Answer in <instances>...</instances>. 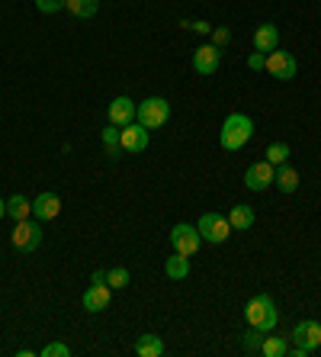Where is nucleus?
Wrapping results in <instances>:
<instances>
[{
  "label": "nucleus",
  "instance_id": "1",
  "mask_svg": "<svg viewBox=\"0 0 321 357\" xmlns=\"http://www.w3.org/2000/svg\"><path fill=\"white\" fill-rule=\"evenodd\" d=\"M244 319H248L251 329L257 331H273L276 322H280V312H276V302L266 296V293H257V296H251L248 306H244Z\"/></svg>",
  "mask_w": 321,
  "mask_h": 357
},
{
  "label": "nucleus",
  "instance_id": "2",
  "mask_svg": "<svg viewBox=\"0 0 321 357\" xmlns=\"http://www.w3.org/2000/svg\"><path fill=\"white\" fill-rule=\"evenodd\" d=\"M251 135H254V122H251V116L244 113H231L228 119L222 122V132H219V142L225 151H238L244 148L251 142Z\"/></svg>",
  "mask_w": 321,
  "mask_h": 357
},
{
  "label": "nucleus",
  "instance_id": "3",
  "mask_svg": "<svg viewBox=\"0 0 321 357\" xmlns=\"http://www.w3.org/2000/svg\"><path fill=\"white\" fill-rule=\"evenodd\" d=\"M167 119H171V104L164 97H148L135 110V122H142L145 129H161Z\"/></svg>",
  "mask_w": 321,
  "mask_h": 357
},
{
  "label": "nucleus",
  "instance_id": "4",
  "mask_svg": "<svg viewBox=\"0 0 321 357\" xmlns=\"http://www.w3.org/2000/svg\"><path fill=\"white\" fill-rule=\"evenodd\" d=\"M196 229H200V238L209 244H222L228 242V235L235 232L228 222V216H219V213H206V216L196 222Z\"/></svg>",
  "mask_w": 321,
  "mask_h": 357
},
{
  "label": "nucleus",
  "instance_id": "5",
  "mask_svg": "<svg viewBox=\"0 0 321 357\" xmlns=\"http://www.w3.org/2000/svg\"><path fill=\"white\" fill-rule=\"evenodd\" d=\"M10 242H13V248H17L19 254H32L42 244V229L36 226V222H29V219H19L17 229L10 232Z\"/></svg>",
  "mask_w": 321,
  "mask_h": 357
},
{
  "label": "nucleus",
  "instance_id": "6",
  "mask_svg": "<svg viewBox=\"0 0 321 357\" xmlns=\"http://www.w3.org/2000/svg\"><path fill=\"white\" fill-rule=\"evenodd\" d=\"M171 244H174L177 254H186V258H193V254L200 251V229L196 226H186V222H177L174 229H171Z\"/></svg>",
  "mask_w": 321,
  "mask_h": 357
},
{
  "label": "nucleus",
  "instance_id": "7",
  "mask_svg": "<svg viewBox=\"0 0 321 357\" xmlns=\"http://www.w3.org/2000/svg\"><path fill=\"white\" fill-rule=\"evenodd\" d=\"M293 345L295 348H302L305 354H312L315 348H321V322H315V319H302L299 325L293 329Z\"/></svg>",
  "mask_w": 321,
  "mask_h": 357
},
{
  "label": "nucleus",
  "instance_id": "8",
  "mask_svg": "<svg viewBox=\"0 0 321 357\" xmlns=\"http://www.w3.org/2000/svg\"><path fill=\"white\" fill-rule=\"evenodd\" d=\"M273 177H276V168L270 161H254L248 171H244V187L254 190V193H264L266 187H273Z\"/></svg>",
  "mask_w": 321,
  "mask_h": 357
},
{
  "label": "nucleus",
  "instance_id": "9",
  "mask_svg": "<svg viewBox=\"0 0 321 357\" xmlns=\"http://www.w3.org/2000/svg\"><path fill=\"white\" fill-rule=\"evenodd\" d=\"M266 71H270V77H276V81H293L295 71H299V65H295V58L289 55V52H270L266 55Z\"/></svg>",
  "mask_w": 321,
  "mask_h": 357
},
{
  "label": "nucleus",
  "instance_id": "10",
  "mask_svg": "<svg viewBox=\"0 0 321 357\" xmlns=\"http://www.w3.org/2000/svg\"><path fill=\"white\" fill-rule=\"evenodd\" d=\"M119 145H122V151H128V155H142V151L148 148V129L142 126V122H128V126H122Z\"/></svg>",
  "mask_w": 321,
  "mask_h": 357
},
{
  "label": "nucleus",
  "instance_id": "11",
  "mask_svg": "<svg viewBox=\"0 0 321 357\" xmlns=\"http://www.w3.org/2000/svg\"><path fill=\"white\" fill-rule=\"evenodd\" d=\"M219 61H222L219 46H200L196 52H193V68H196V75L212 77L215 71H219Z\"/></svg>",
  "mask_w": 321,
  "mask_h": 357
},
{
  "label": "nucleus",
  "instance_id": "12",
  "mask_svg": "<svg viewBox=\"0 0 321 357\" xmlns=\"http://www.w3.org/2000/svg\"><path fill=\"white\" fill-rule=\"evenodd\" d=\"M58 213H61V200H58V193H52V190H46V193H39V197L32 200V216H36L39 222L58 219Z\"/></svg>",
  "mask_w": 321,
  "mask_h": 357
},
{
  "label": "nucleus",
  "instance_id": "13",
  "mask_svg": "<svg viewBox=\"0 0 321 357\" xmlns=\"http://www.w3.org/2000/svg\"><path fill=\"white\" fill-rule=\"evenodd\" d=\"M135 100H132V97H116V100H113L110 104V122L113 126H128V122H135Z\"/></svg>",
  "mask_w": 321,
  "mask_h": 357
},
{
  "label": "nucleus",
  "instance_id": "14",
  "mask_svg": "<svg viewBox=\"0 0 321 357\" xmlns=\"http://www.w3.org/2000/svg\"><path fill=\"white\" fill-rule=\"evenodd\" d=\"M110 306V287L106 283H93L90 290L84 293V309L87 312H103Z\"/></svg>",
  "mask_w": 321,
  "mask_h": 357
},
{
  "label": "nucleus",
  "instance_id": "15",
  "mask_svg": "<svg viewBox=\"0 0 321 357\" xmlns=\"http://www.w3.org/2000/svg\"><path fill=\"white\" fill-rule=\"evenodd\" d=\"M280 46V29L273 23H264V26H257L254 32V52H273Z\"/></svg>",
  "mask_w": 321,
  "mask_h": 357
},
{
  "label": "nucleus",
  "instance_id": "16",
  "mask_svg": "<svg viewBox=\"0 0 321 357\" xmlns=\"http://www.w3.org/2000/svg\"><path fill=\"white\" fill-rule=\"evenodd\" d=\"M228 222H231V229H238V232H244V229H251V226L257 222V213L248 206V203H238V206H231Z\"/></svg>",
  "mask_w": 321,
  "mask_h": 357
},
{
  "label": "nucleus",
  "instance_id": "17",
  "mask_svg": "<svg viewBox=\"0 0 321 357\" xmlns=\"http://www.w3.org/2000/svg\"><path fill=\"white\" fill-rule=\"evenodd\" d=\"M164 273H167V280H186V273H190V258L174 251V258L164 261Z\"/></svg>",
  "mask_w": 321,
  "mask_h": 357
},
{
  "label": "nucleus",
  "instance_id": "18",
  "mask_svg": "<svg viewBox=\"0 0 321 357\" xmlns=\"http://www.w3.org/2000/svg\"><path fill=\"white\" fill-rule=\"evenodd\" d=\"M135 354L138 357H161L164 354V341H161V335H142V338L135 341Z\"/></svg>",
  "mask_w": 321,
  "mask_h": 357
},
{
  "label": "nucleus",
  "instance_id": "19",
  "mask_svg": "<svg viewBox=\"0 0 321 357\" xmlns=\"http://www.w3.org/2000/svg\"><path fill=\"white\" fill-rule=\"evenodd\" d=\"M273 184H276L280 190H283V193H295V190H299V171L289 168V164H280V171H276Z\"/></svg>",
  "mask_w": 321,
  "mask_h": 357
},
{
  "label": "nucleus",
  "instance_id": "20",
  "mask_svg": "<svg viewBox=\"0 0 321 357\" xmlns=\"http://www.w3.org/2000/svg\"><path fill=\"white\" fill-rule=\"evenodd\" d=\"M7 216L13 219V222H19V219H29V216H32V203H29L23 193L10 197V200H7Z\"/></svg>",
  "mask_w": 321,
  "mask_h": 357
},
{
  "label": "nucleus",
  "instance_id": "21",
  "mask_svg": "<svg viewBox=\"0 0 321 357\" xmlns=\"http://www.w3.org/2000/svg\"><path fill=\"white\" fill-rule=\"evenodd\" d=\"M97 7H100L97 0H64V10L77 19H90L97 13Z\"/></svg>",
  "mask_w": 321,
  "mask_h": 357
},
{
  "label": "nucleus",
  "instance_id": "22",
  "mask_svg": "<svg viewBox=\"0 0 321 357\" xmlns=\"http://www.w3.org/2000/svg\"><path fill=\"white\" fill-rule=\"evenodd\" d=\"M260 354L264 357H289V341L280 338V335H270V338H264V345H260Z\"/></svg>",
  "mask_w": 321,
  "mask_h": 357
},
{
  "label": "nucleus",
  "instance_id": "23",
  "mask_svg": "<svg viewBox=\"0 0 321 357\" xmlns=\"http://www.w3.org/2000/svg\"><path fill=\"white\" fill-rule=\"evenodd\" d=\"M103 148H106V155H110V158H119V151H122V145H119V126H106V129H103Z\"/></svg>",
  "mask_w": 321,
  "mask_h": 357
},
{
  "label": "nucleus",
  "instance_id": "24",
  "mask_svg": "<svg viewBox=\"0 0 321 357\" xmlns=\"http://www.w3.org/2000/svg\"><path fill=\"white\" fill-rule=\"evenodd\" d=\"M106 283H110V290H126L132 283V273H128V267H110L106 271Z\"/></svg>",
  "mask_w": 321,
  "mask_h": 357
},
{
  "label": "nucleus",
  "instance_id": "25",
  "mask_svg": "<svg viewBox=\"0 0 321 357\" xmlns=\"http://www.w3.org/2000/svg\"><path fill=\"white\" fill-rule=\"evenodd\" d=\"M266 161H270V164H286V161H289V145H286V142H273V145H270V148H266Z\"/></svg>",
  "mask_w": 321,
  "mask_h": 357
},
{
  "label": "nucleus",
  "instance_id": "26",
  "mask_svg": "<svg viewBox=\"0 0 321 357\" xmlns=\"http://www.w3.org/2000/svg\"><path fill=\"white\" fill-rule=\"evenodd\" d=\"M180 26L184 29H193V32H202V36H212V23H206V19H184V23H180Z\"/></svg>",
  "mask_w": 321,
  "mask_h": 357
},
{
  "label": "nucleus",
  "instance_id": "27",
  "mask_svg": "<svg viewBox=\"0 0 321 357\" xmlns=\"http://www.w3.org/2000/svg\"><path fill=\"white\" fill-rule=\"evenodd\" d=\"M42 357H71V348H68V345H61V341H52V345H46V348H42Z\"/></svg>",
  "mask_w": 321,
  "mask_h": 357
},
{
  "label": "nucleus",
  "instance_id": "28",
  "mask_svg": "<svg viewBox=\"0 0 321 357\" xmlns=\"http://www.w3.org/2000/svg\"><path fill=\"white\" fill-rule=\"evenodd\" d=\"M260 345H264V331H257V329H251L248 335H244V351H260Z\"/></svg>",
  "mask_w": 321,
  "mask_h": 357
},
{
  "label": "nucleus",
  "instance_id": "29",
  "mask_svg": "<svg viewBox=\"0 0 321 357\" xmlns=\"http://www.w3.org/2000/svg\"><path fill=\"white\" fill-rule=\"evenodd\" d=\"M228 39H231V32H228L225 26H215V29H212V46L225 48V46H228Z\"/></svg>",
  "mask_w": 321,
  "mask_h": 357
},
{
  "label": "nucleus",
  "instance_id": "30",
  "mask_svg": "<svg viewBox=\"0 0 321 357\" xmlns=\"http://www.w3.org/2000/svg\"><path fill=\"white\" fill-rule=\"evenodd\" d=\"M36 7L42 13H58V10H64V0H36Z\"/></svg>",
  "mask_w": 321,
  "mask_h": 357
},
{
  "label": "nucleus",
  "instance_id": "31",
  "mask_svg": "<svg viewBox=\"0 0 321 357\" xmlns=\"http://www.w3.org/2000/svg\"><path fill=\"white\" fill-rule=\"evenodd\" d=\"M266 65V58H264V52H254V55H251L248 58V68H251V71H260V68H264Z\"/></svg>",
  "mask_w": 321,
  "mask_h": 357
},
{
  "label": "nucleus",
  "instance_id": "32",
  "mask_svg": "<svg viewBox=\"0 0 321 357\" xmlns=\"http://www.w3.org/2000/svg\"><path fill=\"white\" fill-rule=\"evenodd\" d=\"M93 283H106V271H93Z\"/></svg>",
  "mask_w": 321,
  "mask_h": 357
},
{
  "label": "nucleus",
  "instance_id": "33",
  "mask_svg": "<svg viewBox=\"0 0 321 357\" xmlns=\"http://www.w3.org/2000/svg\"><path fill=\"white\" fill-rule=\"evenodd\" d=\"M7 216V200H0V219Z\"/></svg>",
  "mask_w": 321,
  "mask_h": 357
}]
</instances>
